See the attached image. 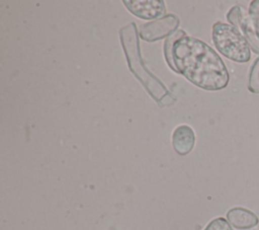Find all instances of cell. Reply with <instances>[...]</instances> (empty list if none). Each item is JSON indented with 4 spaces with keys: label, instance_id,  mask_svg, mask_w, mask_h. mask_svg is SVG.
Returning <instances> with one entry per match:
<instances>
[{
    "label": "cell",
    "instance_id": "6da1fadb",
    "mask_svg": "<svg viewBox=\"0 0 259 230\" xmlns=\"http://www.w3.org/2000/svg\"><path fill=\"white\" fill-rule=\"evenodd\" d=\"M169 67L195 86L208 91L227 87L230 74L219 54L204 42L177 30L164 44Z\"/></svg>",
    "mask_w": 259,
    "mask_h": 230
},
{
    "label": "cell",
    "instance_id": "7a4b0ae2",
    "mask_svg": "<svg viewBox=\"0 0 259 230\" xmlns=\"http://www.w3.org/2000/svg\"><path fill=\"white\" fill-rule=\"evenodd\" d=\"M211 36L217 50L227 59L241 64L250 61V46L241 31L235 26L218 21L212 25Z\"/></svg>",
    "mask_w": 259,
    "mask_h": 230
},
{
    "label": "cell",
    "instance_id": "3957f363",
    "mask_svg": "<svg viewBox=\"0 0 259 230\" xmlns=\"http://www.w3.org/2000/svg\"><path fill=\"white\" fill-rule=\"evenodd\" d=\"M231 25L238 28L248 42L251 51L259 55V36L253 26L248 12L241 5L233 6L226 15Z\"/></svg>",
    "mask_w": 259,
    "mask_h": 230
},
{
    "label": "cell",
    "instance_id": "277c9868",
    "mask_svg": "<svg viewBox=\"0 0 259 230\" xmlns=\"http://www.w3.org/2000/svg\"><path fill=\"white\" fill-rule=\"evenodd\" d=\"M179 25V18L174 14H167L162 18L141 25L140 36L148 42L158 41L174 33Z\"/></svg>",
    "mask_w": 259,
    "mask_h": 230
},
{
    "label": "cell",
    "instance_id": "5b68a950",
    "mask_svg": "<svg viewBox=\"0 0 259 230\" xmlns=\"http://www.w3.org/2000/svg\"><path fill=\"white\" fill-rule=\"evenodd\" d=\"M123 4L131 13L143 19H155L166 12L165 3L162 0H124Z\"/></svg>",
    "mask_w": 259,
    "mask_h": 230
},
{
    "label": "cell",
    "instance_id": "8992f818",
    "mask_svg": "<svg viewBox=\"0 0 259 230\" xmlns=\"http://www.w3.org/2000/svg\"><path fill=\"white\" fill-rule=\"evenodd\" d=\"M195 144V134L188 125H180L172 135V145L176 153L186 155L191 152Z\"/></svg>",
    "mask_w": 259,
    "mask_h": 230
},
{
    "label": "cell",
    "instance_id": "52a82bcc",
    "mask_svg": "<svg viewBox=\"0 0 259 230\" xmlns=\"http://www.w3.org/2000/svg\"><path fill=\"white\" fill-rule=\"evenodd\" d=\"M227 219L233 227L239 230L254 228L259 223L257 215L243 207H235L230 209L227 212Z\"/></svg>",
    "mask_w": 259,
    "mask_h": 230
},
{
    "label": "cell",
    "instance_id": "ba28073f",
    "mask_svg": "<svg viewBox=\"0 0 259 230\" xmlns=\"http://www.w3.org/2000/svg\"><path fill=\"white\" fill-rule=\"evenodd\" d=\"M248 90L254 94H259V57L254 60L248 75Z\"/></svg>",
    "mask_w": 259,
    "mask_h": 230
},
{
    "label": "cell",
    "instance_id": "9c48e42d",
    "mask_svg": "<svg viewBox=\"0 0 259 230\" xmlns=\"http://www.w3.org/2000/svg\"><path fill=\"white\" fill-rule=\"evenodd\" d=\"M248 15L253 23V26L259 36V0H253L250 2L248 8Z\"/></svg>",
    "mask_w": 259,
    "mask_h": 230
},
{
    "label": "cell",
    "instance_id": "30bf717a",
    "mask_svg": "<svg viewBox=\"0 0 259 230\" xmlns=\"http://www.w3.org/2000/svg\"><path fill=\"white\" fill-rule=\"evenodd\" d=\"M203 230H233L231 224L223 217L212 219Z\"/></svg>",
    "mask_w": 259,
    "mask_h": 230
}]
</instances>
